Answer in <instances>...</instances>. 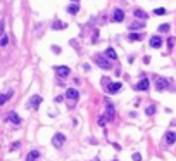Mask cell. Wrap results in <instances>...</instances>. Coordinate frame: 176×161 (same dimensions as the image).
<instances>
[{"instance_id": "30bf717a", "label": "cell", "mask_w": 176, "mask_h": 161, "mask_svg": "<svg viewBox=\"0 0 176 161\" xmlns=\"http://www.w3.org/2000/svg\"><path fill=\"white\" fill-rule=\"evenodd\" d=\"M148 43H150V47H154V49H159V47L162 45V40H161V37H152Z\"/></svg>"}, {"instance_id": "9c48e42d", "label": "cell", "mask_w": 176, "mask_h": 161, "mask_svg": "<svg viewBox=\"0 0 176 161\" xmlns=\"http://www.w3.org/2000/svg\"><path fill=\"white\" fill-rule=\"evenodd\" d=\"M7 120H9L10 123H14V125H19V123H21V118H19V114H17V113H14V111H12V113H9V114H7Z\"/></svg>"}, {"instance_id": "7c38bea8", "label": "cell", "mask_w": 176, "mask_h": 161, "mask_svg": "<svg viewBox=\"0 0 176 161\" xmlns=\"http://www.w3.org/2000/svg\"><path fill=\"white\" fill-rule=\"evenodd\" d=\"M40 158V151H29L26 156V161H36Z\"/></svg>"}, {"instance_id": "8992f818", "label": "cell", "mask_w": 176, "mask_h": 161, "mask_svg": "<svg viewBox=\"0 0 176 161\" xmlns=\"http://www.w3.org/2000/svg\"><path fill=\"white\" fill-rule=\"evenodd\" d=\"M124 19V12L121 9H114V14H112V21L114 23H121V21Z\"/></svg>"}, {"instance_id": "7402d4cb", "label": "cell", "mask_w": 176, "mask_h": 161, "mask_svg": "<svg viewBox=\"0 0 176 161\" xmlns=\"http://www.w3.org/2000/svg\"><path fill=\"white\" fill-rule=\"evenodd\" d=\"M145 113L148 114V116H154V114H156V106H148Z\"/></svg>"}, {"instance_id": "2e32d148", "label": "cell", "mask_w": 176, "mask_h": 161, "mask_svg": "<svg viewBox=\"0 0 176 161\" xmlns=\"http://www.w3.org/2000/svg\"><path fill=\"white\" fill-rule=\"evenodd\" d=\"M66 28V23H62V21H54L52 23V30H64Z\"/></svg>"}, {"instance_id": "d4e9b609", "label": "cell", "mask_w": 176, "mask_h": 161, "mask_svg": "<svg viewBox=\"0 0 176 161\" xmlns=\"http://www.w3.org/2000/svg\"><path fill=\"white\" fill-rule=\"evenodd\" d=\"M7 42H9V37L4 33V35H2V42H0V45H2V47H5V45H7Z\"/></svg>"}, {"instance_id": "4316f807", "label": "cell", "mask_w": 176, "mask_h": 161, "mask_svg": "<svg viewBox=\"0 0 176 161\" xmlns=\"http://www.w3.org/2000/svg\"><path fill=\"white\" fill-rule=\"evenodd\" d=\"M19 142H12V146H10V149H12V151H14V149H19Z\"/></svg>"}, {"instance_id": "277c9868", "label": "cell", "mask_w": 176, "mask_h": 161, "mask_svg": "<svg viewBox=\"0 0 176 161\" xmlns=\"http://www.w3.org/2000/svg\"><path fill=\"white\" fill-rule=\"evenodd\" d=\"M66 99L71 102H76L79 99V92L76 90V89H68V90H66Z\"/></svg>"}, {"instance_id": "484cf974", "label": "cell", "mask_w": 176, "mask_h": 161, "mask_svg": "<svg viewBox=\"0 0 176 161\" xmlns=\"http://www.w3.org/2000/svg\"><path fill=\"white\" fill-rule=\"evenodd\" d=\"M133 161H142V154H140V152H135V154H133Z\"/></svg>"}, {"instance_id": "1f68e13d", "label": "cell", "mask_w": 176, "mask_h": 161, "mask_svg": "<svg viewBox=\"0 0 176 161\" xmlns=\"http://www.w3.org/2000/svg\"><path fill=\"white\" fill-rule=\"evenodd\" d=\"M112 147H114V149H117V151H119V149H121V146H119V144H116V142H114V144H112Z\"/></svg>"}, {"instance_id": "d6a6232c", "label": "cell", "mask_w": 176, "mask_h": 161, "mask_svg": "<svg viewBox=\"0 0 176 161\" xmlns=\"http://www.w3.org/2000/svg\"><path fill=\"white\" fill-rule=\"evenodd\" d=\"M93 161H98V160H93Z\"/></svg>"}, {"instance_id": "4dcf8cb0", "label": "cell", "mask_w": 176, "mask_h": 161, "mask_svg": "<svg viewBox=\"0 0 176 161\" xmlns=\"http://www.w3.org/2000/svg\"><path fill=\"white\" fill-rule=\"evenodd\" d=\"M62 99H64L62 95H57V97H55V102H62Z\"/></svg>"}, {"instance_id": "52a82bcc", "label": "cell", "mask_w": 176, "mask_h": 161, "mask_svg": "<svg viewBox=\"0 0 176 161\" xmlns=\"http://www.w3.org/2000/svg\"><path fill=\"white\" fill-rule=\"evenodd\" d=\"M55 73H57L60 78H66V76H69V68L68 66H57V68H55Z\"/></svg>"}, {"instance_id": "8fae6325", "label": "cell", "mask_w": 176, "mask_h": 161, "mask_svg": "<svg viewBox=\"0 0 176 161\" xmlns=\"http://www.w3.org/2000/svg\"><path fill=\"white\" fill-rule=\"evenodd\" d=\"M105 120H114V106L107 102V113H105Z\"/></svg>"}, {"instance_id": "3957f363", "label": "cell", "mask_w": 176, "mask_h": 161, "mask_svg": "<svg viewBox=\"0 0 176 161\" xmlns=\"http://www.w3.org/2000/svg\"><path fill=\"white\" fill-rule=\"evenodd\" d=\"M167 87H169V81H167L166 78H162V76H157V78H156V89H157V92L166 90Z\"/></svg>"}, {"instance_id": "6da1fadb", "label": "cell", "mask_w": 176, "mask_h": 161, "mask_svg": "<svg viewBox=\"0 0 176 161\" xmlns=\"http://www.w3.org/2000/svg\"><path fill=\"white\" fill-rule=\"evenodd\" d=\"M93 59H95V62H97V64L100 66V68H102V70H111V68H112L111 61H109V59H105L104 56H95Z\"/></svg>"}, {"instance_id": "ffe728a7", "label": "cell", "mask_w": 176, "mask_h": 161, "mask_svg": "<svg viewBox=\"0 0 176 161\" xmlns=\"http://www.w3.org/2000/svg\"><path fill=\"white\" fill-rule=\"evenodd\" d=\"M78 10H79L78 4H71V5H68V12H69V14H78Z\"/></svg>"}, {"instance_id": "603a6c76", "label": "cell", "mask_w": 176, "mask_h": 161, "mask_svg": "<svg viewBox=\"0 0 176 161\" xmlns=\"http://www.w3.org/2000/svg\"><path fill=\"white\" fill-rule=\"evenodd\" d=\"M169 28H171L169 24H161V26H159V31H161V33H167Z\"/></svg>"}, {"instance_id": "d6986e66", "label": "cell", "mask_w": 176, "mask_h": 161, "mask_svg": "<svg viewBox=\"0 0 176 161\" xmlns=\"http://www.w3.org/2000/svg\"><path fill=\"white\" fill-rule=\"evenodd\" d=\"M133 14H135V18H138V19H147V14L142 9H135Z\"/></svg>"}, {"instance_id": "5b68a950", "label": "cell", "mask_w": 176, "mask_h": 161, "mask_svg": "<svg viewBox=\"0 0 176 161\" xmlns=\"http://www.w3.org/2000/svg\"><path fill=\"white\" fill-rule=\"evenodd\" d=\"M40 104H41V97H40V95H31V97H29V101H28V106H29V108L36 109Z\"/></svg>"}, {"instance_id": "f1b7e54d", "label": "cell", "mask_w": 176, "mask_h": 161, "mask_svg": "<svg viewBox=\"0 0 176 161\" xmlns=\"http://www.w3.org/2000/svg\"><path fill=\"white\" fill-rule=\"evenodd\" d=\"M52 50L55 52V54H60V47H59V45H54V47H52Z\"/></svg>"}, {"instance_id": "9a60e30c", "label": "cell", "mask_w": 176, "mask_h": 161, "mask_svg": "<svg viewBox=\"0 0 176 161\" xmlns=\"http://www.w3.org/2000/svg\"><path fill=\"white\" fill-rule=\"evenodd\" d=\"M131 42H140L143 38V33H129V37H128Z\"/></svg>"}, {"instance_id": "cb8c5ba5", "label": "cell", "mask_w": 176, "mask_h": 161, "mask_svg": "<svg viewBox=\"0 0 176 161\" xmlns=\"http://www.w3.org/2000/svg\"><path fill=\"white\" fill-rule=\"evenodd\" d=\"M154 14H156V16H164V14H166V9L159 7V9H156V10H154Z\"/></svg>"}, {"instance_id": "ac0fdd59", "label": "cell", "mask_w": 176, "mask_h": 161, "mask_svg": "<svg viewBox=\"0 0 176 161\" xmlns=\"http://www.w3.org/2000/svg\"><path fill=\"white\" fill-rule=\"evenodd\" d=\"M143 26H145V23H142V21L138 23V21H135V23H131V24H129V30H142Z\"/></svg>"}, {"instance_id": "4fadbf2b", "label": "cell", "mask_w": 176, "mask_h": 161, "mask_svg": "<svg viewBox=\"0 0 176 161\" xmlns=\"http://www.w3.org/2000/svg\"><path fill=\"white\" fill-rule=\"evenodd\" d=\"M175 141H176V133L175 132H167L166 133V144L171 146V144H175Z\"/></svg>"}, {"instance_id": "7a4b0ae2", "label": "cell", "mask_w": 176, "mask_h": 161, "mask_svg": "<svg viewBox=\"0 0 176 161\" xmlns=\"http://www.w3.org/2000/svg\"><path fill=\"white\" fill-rule=\"evenodd\" d=\"M64 142H66V135H64V133H55V135L52 137V144H54L57 149H60V147L64 146Z\"/></svg>"}, {"instance_id": "e0dca14e", "label": "cell", "mask_w": 176, "mask_h": 161, "mask_svg": "<svg viewBox=\"0 0 176 161\" xmlns=\"http://www.w3.org/2000/svg\"><path fill=\"white\" fill-rule=\"evenodd\" d=\"M119 89H121V83H119V81H116V83H111V85H109V92H111V94H116Z\"/></svg>"}, {"instance_id": "5bb4252c", "label": "cell", "mask_w": 176, "mask_h": 161, "mask_svg": "<svg viewBox=\"0 0 176 161\" xmlns=\"http://www.w3.org/2000/svg\"><path fill=\"white\" fill-rule=\"evenodd\" d=\"M105 57H109V59H112V61H116V59H117V54H116V50H114L112 47H109L107 50H105Z\"/></svg>"}, {"instance_id": "f546056e", "label": "cell", "mask_w": 176, "mask_h": 161, "mask_svg": "<svg viewBox=\"0 0 176 161\" xmlns=\"http://www.w3.org/2000/svg\"><path fill=\"white\" fill-rule=\"evenodd\" d=\"M98 40V31H95L93 33V38H92V42H97Z\"/></svg>"}, {"instance_id": "83f0119b", "label": "cell", "mask_w": 176, "mask_h": 161, "mask_svg": "<svg viewBox=\"0 0 176 161\" xmlns=\"http://www.w3.org/2000/svg\"><path fill=\"white\" fill-rule=\"evenodd\" d=\"M98 125H102V127L105 125V116H100V118H98Z\"/></svg>"}, {"instance_id": "836d02e7", "label": "cell", "mask_w": 176, "mask_h": 161, "mask_svg": "<svg viewBox=\"0 0 176 161\" xmlns=\"http://www.w3.org/2000/svg\"><path fill=\"white\" fill-rule=\"evenodd\" d=\"M114 161H117V160H114Z\"/></svg>"}, {"instance_id": "44dd1931", "label": "cell", "mask_w": 176, "mask_h": 161, "mask_svg": "<svg viewBox=\"0 0 176 161\" xmlns=\"http://www.w3.org/2000/svg\"><path fill=\"white\" fill-rule=\"evenodd\" d=\"M12 94H14L12 90H7V92H5V94H4V95L0 97V104H5V102H7V99H9V97L12 95Z\"/></svg>"}, {"instance_id": "ba28073f", "label": "cell", "mask_w": 176, "mask_h": 161, "mask_svg": "<svg viewBox=\"0 0 176 161\" xmlns=\"http://www.w3.org/2000/svg\"><path fill=\"white\" fill-rule=\"evenodd\" d=\"M148 87H150V83H148V80H147V78H142V80L138 81V85H137V90H140V92L148 90Z\"/></svg>"}]
</instances>
